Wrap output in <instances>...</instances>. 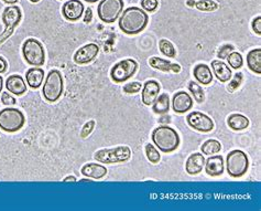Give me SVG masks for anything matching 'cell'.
I'll list each match as a JSON object with an SVG mask.
<instances>
[{"label": "cell", "instance_id": "cell-1", "mask_svg": "<svg viewBox=\"0 0 261 211\" xmlns=\"http://www.w3.org/2000/svg\"><path fill=\"white\" fill-rule=\"evenodd\" d=\"M149 17L146 11L138 7H129L126 9L119 18L120 30L126 34H138L147 27Z\"/></svg>", "mask_w": 261, "mask_h": 211}, {"label": "cell", "instance_id": "cell-2", "mask_svg": "<svg viewBox=\"0 0 261 211\" xmlns=\"http://www.w3.org/2000/svg\"><path fill=\"white\" fill-rule=\"evenodd\" d=\"M152 142L159 150L171 153L180 145V136L176 130L169 126H159L152 132Z\"/></svg>", "mask_w": 261, "mask_h": 211}, {"label": "cell", "instance_id": "cell-3", "mask_svg": "<svg viewBox=\"0 0 261 211\" xmlns=\"http://www.w3.org/2000/svg\"><path fill=\"white\" fill-rule=\"evenodd\" d=\"M25 123L26 117L18 109L7 108L0 111V130L6 133L20 131Z\"/></svg>", "mask_w": 261, "mask_h": 211}, {"label": "cell", "instance_id": "cell-4", "mask_svg": "<svg viewBox=\"0 0 261 211\" xmlns=\"http://www.w3.org/2000/svg\"><path fill=\"white\" fill-rule=\"evenodd\" d=\"M63 87H64V83H63L61 72L57 70H52L44 82L42 94L48 102H56L63 94Z\"/></svg>", "mask_w": 261, "mask_h": 211}, {"label": "cell", "instance_id": "cell-5", "mask_svg": "<svg viewBox=\"0 0 261 211\" xmlns=\"http://www.w3.org/2000/svg\"><path fill=\"white\" fill-rule=\"evenodd\" d=\"M22 55L28 64L42 67L45 62V52L42 43L37 39H27L22 45Z\"/></svg>", "mask_w": 261, "mask_h": 211}, {"label": "cell", "instance_id": "cell-6", "mask_svg": "<svg viewBox=\"0 0 261 211\" xmlns=\"http://www.w3.org/2000/svg\"><path fill=\"white\" fill-rule=\"evenodd\" d=\"M248 166H249L248 157L242 150L239 149L231 150L227 155L226 167H227V172L230 177H234V178L242 177V176L247 173Z\"/></svg>", "mask_w": 261, "mask_h": 211}, {"label": "cell", "instance_id": "cell-7", "mask_svg": "<svg viewBox=\"0 0 261 211\" xmlns=\"http://www.w3.org/2000/svg\"><path fill=\"white\" fill-rule=\"evenodd\" d=\"M131 157V150L128 146H119L116 148L101 149L95 153L94 158L102 164H117L129 161Z\"/></svg>", "mask_w": 261, "mask_h": 211}, {"label": "cell", "instance_id": "cell-8", "mask_svg": "<svg viewBox=\"0 0 261 211\" xmlns=\"http://www.w3.org/2000/svg\"><path fill=\"white\" fill-rule=\"evenodd\" d=\"M123 10V0H102L100 5H98L97 14L103 22L113 23L119 18Z\"/></svg>", "mask_w": 261, "mask_h": 211}, {"label": "cell", "instance_id": "cell-9", "mask_svg": "<svg viewBox=\"0 0 261 211\" xmlns=\"http://www.w3.org/2000/svg\"><path fill=\"white\" fill-rule=\"evenodd\" d=\"M138 63L132 59H126L117 62L110 70V78L116 83H123L135 75Z\"/></svg>", "mask_w": 261, "mask_h": 211}, {"label": "cell", "instance_id": "cell-10", "mask_svg": "<svg viewBox=\"0 0 261 211\" xmlns=\"http://www.w3.org/2000/svg\"><path fill=\"white\" fill-rule=\"evenodd\" d=\"M188 124L195 131L210 133L214 130V122L210 116L201 112H192L187 116Z\"/></svg>", "mask_w": 261, "mask_h": 211}, {"label": "cell", "instance_id": "cell-11", "mask_svg": "<svg viewBox=\"0 0 261 211\" xmlns=\"http://www.w3.org/2000/svg\"><path fill=\"white\" fill-rule=\"evenodd\" d=\"M98 54H100V46L96 43H89L80 46L74 54L73 59L75 63L83 66V64H89L94 61Z\"/></svg>", "mask_w": 261, "mask_h": 211}, {"label": "cell", "instance_id": "cell-12", "mask_svg": "<svg viewBox=\"0 0 261 211\" xmlns=\"http://www.w3.org/2000/svg\"><path fill=\"white\" fill-rule=\"evenodd\" d=\"M62 14L66 20L76 21L82 18L84 14V5L80 0H68L63 6Z\"/></svg>", "mask_w": 261, "mask_h": 211}, {"label": "cell", "instance_id": "cell-13", "mask_svg": "<svg viewBox=\"0 0 261 211\" xmlns=\"http://www.w3.org/2000/svg\"><path fill=\"white\" fill-rule=\"evenodd\" d=\"M193 107V98L187 92H178L172 99V109L178 114L187 113Z\"/></svg>", "mask_w": 261, "mask_h": 211}, {"label": "cell", "instance_id": "cell-14", "mask_svg": "<svg viewBox=\"0 0 261 211\" xmlns=\"http://www.w3.org/2000/svg\"><path fill=\"white\" fill-rule=\"evenodd\" d=\"M21 18L22 14L18 6H11V7L5 8L3 13V21L10 33H13L14 29L19 25Z\"/></svg>", "mask_w": 261, "mask_h": 211}, {"label": "cell", "instance_id": "cell-15", "mask_svg": "<svg viewBox=\"0 0 261 211\" xmlns=\"http://www.w3.org/2000/svg\"><path fill=\"white\" fill-rule=\"evenodd\" d=\"M160 89H161L160 84L156 81H154V80L147 81L146 83H144L143 89H142V94H141L142 103L144 105H147V107L152 105L156 99V97L159 96Z\"/></svg>", "mask_w": 261, "mask_h": 211}, {"label": "cell", "instance_id": "cell-16", "mask_svg": "<svg viewBox=\"0 0 261 211\" xmlns=\"http://www.w3.org/2000/svg\"><path fill=\"white\" fill-rule=\"evenodd\" d=\"M149 64L150 67H152L153 69L160 70L162 72H173V73H180L181 72V66L178 63H173L164 59H161L158 57H152L149 59Z\"/></svg>", "mask_w": 261, "mask_h": 211}, {"label": "cell", "instance_id": "cell-17", "mask_svg": "<svg viewBox=\"0 0 261 211\" xmlns=\"http://www.w3.org/2000/svg\"><path fill=\"white\" fill-rule=\"evenodd\" d=\"M6 89L15 95L21 96L27 92V84L26 81L23 80L20 75H10L6 80Z\"/></svg>", "mask_w": 261, "mask_h": 211}, {"label": "cell", "instance_id": "cell-18", "mask_svg": "<svg viewBox=\"0 0 261 211\" xmlns=\"http://www.w3.org/2000/svg\"><path fill=\"white\" fill-rule=\"evenodd\" d=\"M205 172L212 177H218L224 173V160L222 156H211L205 161Z\"/></svg>", "mask_w": 261, "mask_h": 211}, {"label": "cell", "instance_id": "cell-19", "mask_svg": "<svg viewBox=\"0 0 261 211\" xmlns=\"http://www.w3.org/2000/svg\"><path fill=\"white\" fill-rule=\"evenodd\" d=\"M205 165V157L201 153L192 154L185 164V171L190 175H197L203 171V167Z\"/></svg>", "mask_w": 261, "mask_h": 211}, {"label": "cell", "instance_id": "cell-20", "mask_svg": "<svg viewBox=\"0 0 261 211\" xmlns=\"http://www.w3.org/2000/svg\"><path fill=\"white\" fill-rule=\"evenodd\" d=\"M82 174L85 177H91L93 179H102L107 175V168L100 164L90 163L86 164L82 168Z\"/></svg>", "mask_w": 261, "mask_h": 211}, {"label": "cell", "instance_id": "cell-21", "mask_svg": "<svg viewBox=\"0 0 261 211\" xmlns=\"http://www.w3.org/2000/svg\"><path fill=\"white\" fill-rule=\"evenodd\" d=\"M26 79L28 85L31 89H39L42 85L44 80V71L40 68H31L26 73Z\"/></svg>", "mask_w": 261, "mask_h": 211}, {"label": "cell", "instance_id": "cell-22", "mask_svg": "<svg viewBox=\"0 0 261 211\" xmlns=\"http://www.w3.org/2000/svg\"><path fill=\"white\" fill-rule=\"evenodd\" d=\"M194 78L203 85H208L213 81V73L206 64H197L193 70Z\"/></svg>", "mask_w": 261, "mask_h": 211}, {"label": "cell", "instance_id": "cell-23", "mask_svg": "<svg viewBox=\"0 0 261 211\" xmlns=\"http://www.w3.org/2000/svg\"><path fill=\"white\" fill-rule=\"evenodd\" d=\"M212 69L214 71V74L216 75L217 80L223 82V83L231 79V70L228 68V66L225 62L214 60L212 62Z\"/></svg>", "mask_w": 261, "mask_h": 211}, {"label": "cell", "instance_id": "cell-24", "mask_svg": "<svg viewBox=\"0 0 261 211\" xmlns=\"http://www.w3.org/2000/svg\"><path fill=\"white\" fill-rule=\"evenodd\" d=\"M247 66L252 72L261 74V49L251 50L247 55Z\"/></svg>", "mask_w": 261, "mask_h": 211}, {"label": "cell", "instance_id": "cell-25", "mask_svg": "<svg viewBox=\"0 0 261 211\" xmlns=\"http://www.w3.org/2000/svg\"><path fill=\"white\" fill-rule=\"evenodd\" d=\"M228 126L234 131H243L249 126V120L245 115L233 114L227 120Z\"/></svg>", "mask_w": 261, "mask_h": 211}, {"label": "cell", "instance_id": "cell-26", "mask_svg": "<svg viewBox=\"0 0 261 211\" xmlns=\"http://www.w3.org/2000/svg\"><path fill=\"white\" fill-rule=\"evenodd\" d=\"M170 110V98L167 94H161L153 103V112L155 114L163 115L169 112Z\"/></svg>", "mask_w": 261, "mask_h": 211}, {"label": "cell", "instance_id": "cell-27", "mask_svg": "<svg viewBox=\"0 0 261 211\" xmlns=\"http://www.w3.org/2000/svg\"><path fill=\"white\" fill-rule=\"evenodd\" d=\"M201 149L203 151V154L212 156L219 153V151L222 150V145H220V143L216 139H208L202 145Z\"/></svg>", "mask_w": 261, "mask_h": 211}, {"label": "cell", "instance_id": "cell-28", "mask_svg": "<svg viewBox=\"0 0 261 211\" xmlns=\"http://www.w3.org/2000/svg\"><path fill=\"white\" fill-rule=\"evenodd\" d=\"M159 49L162 55L166 56L167 58H176L177 57V51L174 48L173 43L171 41L166 39H161L159 42Z\"/></svg>", "mask_w": 261, "mask_h": 211}, {"label": "cell", "instance_id": "cell-29", "mask_svg": "<svg viewBox=\"0 0 261 211\" xmlns=\"http://www.w3.org/2000/svg\"><path fill=\"white\" fill-rule=\"evenodd\" d=\"M195 7L200 11L211 13V11H215L218 8V4L214 0H199L195 3Z\"/></svg>", "mask_w": 261, "mask_h": 211}, {"label": "cell", "instance_id": "cell-30", "mask_svg": "<svg viewBox=\"0 0 261 211\" xmlns=\"http://www.w3.org/2000/svg\"><path fill=\"white\" fill-rule=\"evenodd\" d=\"M189 90L191 92V94L194 96L196 102H199V103L204 102L205 93H204V91H203L202 87L197 83H195L194 81L190 82V83H189Z\"/></svg>", "mask_w": 261, "mask_h": 211}, {"label": "cell", "instance_id": "cell-31", "mask_svg": "<svg viewBox=\"0 0 261 211\" xmlns=\"http://www.w3.org/2000/svg\"><path fill=\"white\" fill-rule=\"evenodd\" d=\"M146 155L150 163L152 164H158L161 160V155L159 150L156 149L152 144H147L146 145Z\"/></svg>", "mask_w": 261, "mask_h": 211}, {"label": "cell", "instance_id": "cell-32", "mask_svg": "<svg viewBox=\"0 0 261 211\" xmlns=\"http://www.w3.org/2000/svg\"><path fill=\"white\" fill-rule=\"evenodd\" d=\"M227 60H228L229 66L235 70L240 69L242 67V64H243V59H242V56L239 54V52L233 51L227 57Z\"/></svg>", "mask_w": 261, "mask_h": 211}, {"label": "cell", "instance_id": "cell-33", "mask_svg": "<svg viewBox=\"0 0 261 211\" xmlns=\"http://www.w3.org/2000/svg\"><path fill=\"white\" fill-rule=\"evenodd\" d=\"M141 7L144 11L153 13L159 7V0H141Z\"/></svg>", "mask_w": 261, "mask_h": 211}, {"label": "cell", "instance_id": "cell-34", "mask_svg": "<svg viewBox=\"0 0 261 211\" xmlns=\"http://www.w3.org/2000/svg\"><path fill=\"white\" fill-rule=\"evenodd\" d=\"M241 82H242V74L241 73H236L234 79L229 82V85L227 86V91L229 93H234L240 86Z\"/></svg>", "mask_w": 261, "mask_h": 211}, {"label": "cell", "instance_id": "cell-35", "mask_svg": "<svg viewBox=\"0 0 261 211\" xmlns=\"http://www.w3.org/2000/svg\"><path fill=\"white\" fill-rule=\"evenodd\" d=\"M141 83L140 82H131V83L126 84L124 86V92L127 94H136V93L141 91Z\"/></svg>", "mask_w": 261, "mask_h": 211}, {"label": "cell", "instance_id": "cell-36", "mask_svg": "<svg viewBox=\"0 0 261 211\" xmlns=\"http://www.w3.org/2000/svg\"><path fill=\"white\" fill-rule=\"evenodd\" d=\"M234 51V45L231 44H224L223 46H220V49L217 54V57L220 60H224V59H227V57Z\"/></svg>", "mask_w": 261, "mask_h": 211}, {"label": "cell", "instance_id": "cell-37", "mask_svg": "<svg viewBox=\"0 0 261 211\" xmlns=\"http://www.w3.org/2000/svg\"><path fill=\"white\" fill-rule=\"evenodd\" d=\"M94 128H95V121L87 122L86 124L83 126L82 132H80V137L82 138L89 137L90 135L93 133V131H94Z\"/></svg>", "mask_w": 261, "mask_h": 211}, {"label": "cell", "instance_id": "cell-38", "mask_svg": "<svg viewBox=\"0 0 261 211\" xmlns=\"http://www.w3.org/2000/svg\"><path fill=\"white\" fill-rule=\"evenodd\" d=\"M2 103L4 105H7V107H11V105L16 104V98L13 95H10L8 92H5L2 94Z\"/></svg>", "mask_w": 261, "mask_h": 211}, {"label": "cell", "instance_id": "cell-39", "mask_svg": "<svg viewBox=\"0 0 261 211\" xmlns=\"http://www.w3.org/2000/svg\"><path fill=\"white\" fill-rule=\"evenodd\" d=\"M252 30L256 32L258 36L261 34V17H257L252 21Z\"/></svg>", "mask_w": 261, "mask_h": 211}, {"label": "cell", "instance_id": "cell-40", "mask_svg": "<svg viewBox=\"0 0 261 211\" xmlns=\"http://www.w3.org/2000/svg\"><path fill=\"white\" fill-rule=\"evenodd\" d=\"M7 69H8L7 61H6L3 57H0V74L5 73L7 71Z\"/></svg>", "mask_w": 261, "mask_h": 211}, {"label": "cell", "instance_id": "cell-41", "mask_svg": "<svg viewBox=\"0 0 261 211\" xmlns=\"http://www.w3.org/2000/svg\"><path fill=\"white\" fill-rule=\"evenodd\" d=\"M92 9L91 8H89V9H86V11H85V18H84V22H86V23H90L91 21H92Z\"/></svg>", "mask_w": 261, "mask_h": 211}, {"label": "cell", "instance_id": "cell-42", "mask_svg": "<svg viewBox=\"0 0 261 211\" xmlns=\"http://www.w3.org/2000/svg\"><path fill=\"white\" fill-rule=\"evenodd\" d=\"M63 181H64V183H69V181H71V183H76V178H75L74 176H68V177H66Z\"/></svg>", "mask_w": 261, "mask_h": 211}, {"label": "cell", "instance_id": "cell-43", "mask_svg": "<svg viewBox=\"0 0 261 211\" xmlns=\"http://www.w3.org/2000/svg\"><path fill=\"white\" fill-rule=\"evenodd\" d=\"M3 2L6 3V4H8V5H15V4L18 3V0H3Z\"/></svg>", "mask_w": 261, "mask_h": 211}, {"label": "cell", "instance_id": "cell-44", "mask_svg": "<svg viewBox=\"0 0 261 211\" xmlns=\"http://www.w3.org/2000/svg\"><path fill=\"white\" fill-rule=\"evenodd\" d=\"M3 86H4V79L0 77V93L3 91Z\"/></svg>", "mask_w": 261, "mask_h": 211}, {"label": "cell", "instance_id": "cell-45", "mask_svg": "<svg viewBox=\"0 0 261 211\" xmlns=\"http://www.w3.org/2000/svg\"><path fill=\"white\" fill-rule=\"evenodd\" d=\"M188 6H190V7H194V6H195V2H193V0H189V2H188Z\"/></svg>", "mask_w": 261, "mask_h": 211}, {"label": "cell", "instance_id": "cell-46", "mask_svg": "<svg viewBox=\"0 0 261 211\" xmlns=\"http://www.w3.org/2000/svg\"><path fill=\"white\" fill-rule=\"evenodd\" d=\"M86 3H90V4H94V3H97V2H100V0H85Z\"/></svg>", "mask_w": 261, "mask_h": 211}, {"label": "cell", "instance_id": "cell-47", "mask_svg": "<svg viewBox=\"0 0 261 211\" xmlns=\"http://www.w3.org/2000/svg\"><path fill=\"white\" fill-rule=\"evenodd\" d=\"M80 183H92V180L91 179H82V180H79Z\"/></svg>", "mask_w": 261, "mask_h": 211}, {"label": "cell", "instance_id": "cell-48", "mask_svg": "<svg viewBox=\"0 0 261 211\" xmlns=\"http://www.w3.org/2000/svg\"><path fill=\"white\" fill-rule=\"evenodd\" d=\"M30 2H31V3H33V4H37V3H39V2H40V0H30Z\"/></svg>", "mask_w": 261, "mask_h": 211}]
</instances>
